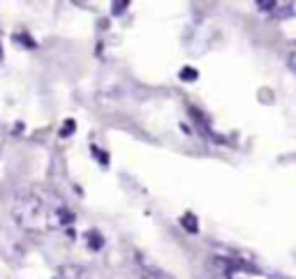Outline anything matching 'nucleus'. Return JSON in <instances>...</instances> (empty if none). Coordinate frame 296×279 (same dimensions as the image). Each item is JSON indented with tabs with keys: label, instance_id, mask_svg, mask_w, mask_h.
<instances>
[{
	"label": "nucleus",
	"instance_id": "nucleus-6",
	"mask_svg": "<svg viewBox=\"0 0 296 279\" xmlns=\"http://www.w3.org/2000/svg\"><path fill=\"white\" fill-rule=\"evenodd\" d=\"M88 242H91V247H93V250H100L104 240L100 238V233H97V231H91V233H88Z\"/></svg>",
	"mask_w": 296,
	"mask_h": 279
},
{
	"label": "nucleus",
	"instance_id": "nucleus-4",
	"mask_svg": "<svg viewBox=\"0 0 296 279\" xmlns=\"http://www.w3.org/2000/svg\"><path fill=\"white\" fill-rule=\"evenodd\" d=\"M181 224H183V228H185L187 233H197L199 231V228H197V226H199V222H197V217H194L192 212H185L181 217Z\"/></svg>",
	"mask_w": 296,
	"mask_h": 279
},
{
	"label": "nucleus",
	"instance_id": "nucleus-9",
	"mask_svg": "<svg viewBox=\"0 0 296 279\" xmlns=\"http://www.w3.org/2000/svg\"><path fill=\"white\" fill-rule=\"evenodd\" d=\"M0 60H3V46H0Z\"/></svg>",
	"mask_w": 296,
	"mask_h": 279
},
{
	"label": "nucleus",
	"instance_id": "nucleus-7",
	"mask_svg": "<svg viewBox=\"0 0 296 279\" xmlns=\"http://www.w3.org/2000/svg\"><path fill=\"white\" fill-rule=\"evenodd\" d=\"M127 5H130L127 0H123V2H114V10H111V12H114V14H123L127 10Z\"/></svg>",
	"mask_w": 296,
	"mask_h": 279
},
{
	"label": "nucleus",
	"instance_id": "nucleus-10",
	"mask_svg": "<svg viewBox=\"0 0 296 279\" xmlns=\"http://www.w3.org/2000/svg\"><path fill=\"white\" fill-rule=\"evenodd\" d=\"M294 70H296V56H294Z\"/></svg>",
	"mask_w": 296,
	"mask_h": 279
},
{
	"label": "nucleus",
	"instance_id": "nucleus-2",
	"mask_svg": "<svg viewBox=\"0 0 296 279\" xmlns=\"http://www.w3.org/2000/svg\"><path fill=\"white\" fill-rule=\"evenodd\" d=\"M227 279H280V277L271 272H264V270H259L254 266H245V263H229Z\"/></svg>",
	"mask_w": 296,
	"mask_h": 279
},
{
	"label": "nucleus",
	"instance_id": "nucleus-8",
	"mask_svg": "<svg viewBox=\"0 0 296 279\" xmlns=\"http://www.w3.org/2000/svg\"><path fill=\"white\" fill-rule=\"evenodd\" d=\"M17 40H21V42H24V46H28V48H35L37 44L33 42L31 37H24V35H17Z\"/></svg>",
	"mask_w": 296,
	"mask_h": 279
},
{
	"label": "nucleus",
	"instance_id": "nucleus-5",
	"mask_svg": "<svg viewBox=\"0 0 296 279\" xmlns=\"http://www.w3.org/2000/svg\"><path fill=\"white\" fill-rule=\"evenodd\" d=\"M197 76H199V72L194 70V67H183L181 70V78L187 81V84H190V81H197Z\"/></svg>",
	"mask_w": 296,
	"mask_h": 279
},
{
	"label": "nucleus",
	"instance_id": "nucleus-3",
	"mask_svg": "<svg viewBox=\"0 0 296 279\" xmlns=\"http://www.w3.org/2000/svg\"><path fill=\"white\" fill-rule=\"evenodd\" d=\"M137 270H139L141 279H176L167 270H162L160 266L151 263L146 256H139V254H137Z\"/></svg>",
	"mask_w": 296,
	"mask_h": 279
},
{
	"label": "nucleus",
	"instance_id": "nucleus-1",
	"mask_svg": "<svg viewBox=\"0 0 296 279\" xmlns=\"http://www.w3.org/2000/svg\"><path fill=\"white\" fill-rule=\"evenodd\" d=\"M12 217L26 233H51L74 222V212L37 190H19L12 201Z\"/></svg>",
	"mask_w": 296,
	"mask_h": 279
}]
</instances>
